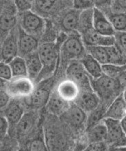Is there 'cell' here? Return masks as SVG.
Returning <instances> with one entry per match:
<instances>
[{
  "label": "cell",
  "mask_w": 126,
  "mask_h": 151,
  "mask_svg": "<svg viewBox=\"0 0 126 151\" xmlns=\"http://www.w3.org/2000/svg\"><path fill=\"white\" fill-rule=\"evenodd\" d=\"M108 17L116 32H126V12L102 10Z\"/></svg>",
  "instance_id": "obj_26"
},
{
  "label": "cell",
  "mask_w": 126,
  "mask_h": 151,
  "mask_svg": "<svg viewBox=\"0 0 126 151\" xmlns=\"http://www.w3.org/2000/svg\"><path fill=\"white\" fill-rule=\"evenodd\" d=\"M9 122L5 116H1V124H0V132H1V138H4L8 133V127H9Z\"/></svg>",
  "instance_id": "obj_39"
},
{
  "label": "cell",
  "mask_w": 126,
  "mask_h": 151,
  "mask_svg": "<svg viewBox=\"0 0 126 151\" xmlns=\"http://www.w3.org/2000/svg\"><path fill=\"white\" fill-rule=\"evenodd\" d=\"M24 115V108L16 102L8 104V106L4 108V115L9 123L12 124H16Z\"/></svg>",
  "instance_id": "obj_27"
},
{
  "label": "cell",
  "mask_w": 126,
  "mask_h": 151,
  "mask_svg": "<svg viewBox=\"0 0 126 151\" xmlns=\"http://www.w3.org/2000/svg\"><path fill=\"white\" fill-rule=\"evenodd\" d=\"M45 142L48 150L62 149L65 144L64 137L53 131H47L45 134Z\"/></svg>",
  "instance_id": "obj_30"
},
{
  "label": "cell",
  "mask_w": 126,
  "mask_h": 151,
  "mask_svg": "<svg viewBox=\"0 0 126 151\" xmlns=\"http://www.w3.org/2000/svg\"><path fill=\"white\" fill-rule=\"evenodd\" d=\"M88 139L90 143L106 141L107 128L104 120L88 129Z\"/></svg>",
  "instance_id": "obj_25"
},
{
  "label": "cell",
  "mask_w": 126,
  "mask_h": 151,
  "mask_svg": "<svg viewBox=\"0 0 126 151\" xmlns=\"http://www.w3.org/2000/svg\"><path fill=\"white\" fill-rule=\"evenodd\" d=\"M0 76L2 81H9L13 78L12 72L9 63L1 61V74Z\"/></svg>",
  "instance_id": "obj_34"
},
{
  "label": "cell",
  "mask_w": 126,
  "mask_h": 151,
  "mask_svg": "<svg viewBox=\"0 0 126 151\" xmlns=\"http://www.w3.org/2000/svg\"><path fill=\"white\" fill-rule=\"evenodd\" d=\"M93 27L98 33L105 36H114L116 32L106 13L95 7H93Z\"/></svg>",
  "instance_id": "obj_12"
},
{
  "label": "cell",
  "mask_w": 126,
  "mask_h": 151,
  "mask_svg": "<svg viewBox=\"0 0 126 151\" xmlns=\"http://www.w3.org/2000/svg\"><path fill=\"white\" fill-rule=\"evenodd\" d=\"M86 48L102 65H120L124 60L123 52L116 43L109 46H86Z\"/></svg>",
  "instance_id": "obj_4"
},
{
  "label": "cell",
  "mask_w": 126,
  "mask_h": 151,
  "mask_svg": "<svg viewBox=\"0 0 126 151\" xmlns=\"http://www.w3.org/2000/svg\"><path fill=\"white\" fill-rule=\"evenodd\" d=\"M27 148L30 150H47V146L45 140L42 138H37L28 142Z\"/></svg>",
  "instance_id": "obj_33"
},
{
  "label": "cell",
  "mask_w": 126,
  "mask_h": 151,
  "mask_svg": "<svg viewBox=\"0 0 126 151\" xmlns=\"http://www.w3.org/2000/svg\"><path fill=\"white\" fill-rule=\"evenodd\" d=\"M122 95H123V98H124V99H125V102H126V86L125 87L124 89H123V93H122Z\"/></svg>",
  "instance_id": "obj_43"
},
{
  "label": "cell",
  "mask_w": 126,
  "mask_h": 151,
  "mask_svg": "<svg viewBox=\"0 0 126 151\" xmlns=\"http://www.w3.org/2000/svg\"><path fill=\"white\" fill-rule=\"evenodd\" d=\"M47 105L49 112L54 115H62L70 106L69 102L62 98L58 92L50 96Z\"/></svg>",
  "instance_id": "obj_22"
},
{
  "label": "cell",
  "mask_w": 126,
  "mask_h": 151,
  "mask_svg": "<svg viewBox=\"0 0 126 151\" xmlns=\"http://www.w3.org/2000/svg\"><path fill=\"white\" fill-rule=\"evenodd\" d=\"M73 0H34V12L45 17H50L64 9Z\"/></svg>",
  "instance_id": "obj_8"
},
{
  "label": "cell",
  "mask_w": 126,
  "mask_h": 151,
  "mask_svg": "<svg viewBox=\"0 0 126 151\" xmlns=\"http://www.w3.org/2000/svg\"><path fill=\"white\" fill-rule=\"evenodd\" d=\"M18 12L16 6L6 2L2 6L1 15V36L3 38L4 35H7L12 29L16 27V23L18 22V16L16 15Z\"/></svg>",
  "instance_id": "obj_10"
},
{
  "label": "cell",
  "mask_w": 126,
  "mask_h": 151,
  "mask_svg": "<svg viewBox=\"0 0 126 151\" xmlns=\"http://www.w3.org/2000/svg\"><path fill=\"white\" fill-rule=\"evenodd\" d=\"M114 36L116 44L126 56V32H116Z\"/></svg>",
  "instance_id": "obj_35"
},
{
  "label": "cell",
  "mask_w": 126,
  "mask_h": 151,
  "mask_svg": "<svg viewBox=\"0 0 126 151\" xmlns=\"http://www.w3.org/2000/svg\"><path fill=\"white\" fill-rule=\"evenodd\" d=\"M79 90L80 89L79 87L74 82L71 80L67 79L60 84L57 92L62 98L71 102L77 99L80 93Z\"/></svg>",
  "instance_id": "obj_23"
},
{
  "label": "cell",
  "mask_w": 126,
  "mask_h": 151,
  "mask_svg": "<svg viewBox=\"0 0 126 151\" xmlns=\"http://www.w3.org/2000/svg\"><path fill=\"white\" fill-rule=\"evenodd\" d=\"M79 61L82 65L84 68L87 71L90 77L93 78H97L104 73L102 70V65L94 58L91 54H86Z\"/></svg>",
  "instance_id": "obj_21"
},
{
  "label": "cell",
  "mask_w": 126,
  "mask_h": 151,
  "mask_svg": "<svg viewBox=\"0 0 126 151\" xmlns=\"http://www.w3.org/2000/svg\"><path fill=\"white\" fill-rule=\"evenodd\" d=\"M62 116L64 120L69 124L75 127H80L84 124H87V115L82 109L77 104H73L70 105L66 111Z\"/></svg>",
  "instance_id": "obj_15"
},
{
  "label": "cell",
  "mask_w": 126,
  "mask_h": 151,
  "mask_svg": "<svg viewBox=\"0 0 126 151\" xmlns=\"http://www.w3.org/2000/svg\"><path fill=\"white\" fill-rule=\"evenodd\" d=\"M49 97V91L47 88H39L34 91L30 95L29 104L34 109H38L47 104Z\"/></svg>",
  "instance_id": "obj_24"
},
{
  "label": "cell",
  "mask_w": 126,
  "mask_h": 151,
  "mask_svg": "<svg viewBox=\"0 0 126 151\" xmlns=\"http://www.w3.org/2000/svg\"><path fill=\"white\" fill-rule=\"evenodd\" d=\"M121 126H122L123 131H124V133L126 135V115L121 120Z\"/></svg>",
  "instance_id": "obj_42"
},
{
  "label": "cell",
  "mask_w": 126,
  "mask_h": 151,
  "mask_svg": "<svg viewBox=\"0 0 126 151\" xmlns=\"http://www.w3.org/2000/svg\"><path fill=\"white\" fill-rule=\"evenodd\" d=\"M67 76L68 79L74 82L82 91H93L91 87L90 76L88 74L80 61L73 63L68 67Z\"/></svg>",
  "instance_id": "obj_7"
},
{
  "label": "cell",
  "mask_w": 126,
  "mask_h": 151,
  "mask_svg": "<svg viewBox=\"0 0 126 151\" xmlns=\"http://www.w3.org/2000/svg\"><path fill=\"white\" fill-rule=\"evenodd\" d=\"M86 46H109L116 43L115 36H105L93 28L81 34Z\"/></svg>",
  "instance_id": "obj_14"
},
{
  "label": "cell",
  "mask_w": 126,
  "mask_h": 151,
  "mask_svg": "<svg viewBox=\"0 0 126 151\" xmlns=\"http://www.w3.org/2000/svg\"><path fill=\"white\" fill-rule=\"evenodd\" d=\"M39 39L24 31L19 26V54L25 57L32 52L37 51L39 48Z\"/></svg>",
  "instance_id": "obj_11"
},
{
  "label": "cell",
  "mask_w": 126,
  "mask_h": 151,
  "mask_svg": "<svg viewBox=\"0 0 126 151\" xmlns=\"http://www.w3.org/2000/svg\"><path fill=\"white\" fill-rule=\"evenodd\" d=\"M24 58L28 70V76L31 80H37L43 70V64L38 50L28 54Z\"/></svg>",
  "instance_id": "obj_20"
},
{
  "label": "cell",
  "mask_w": 126,
  "mask_h": 151,
  "mask_svg": "<svg viewBox=\"0 0 126 151\" xmlns=\"http://www.w3.org/2000/svg\"><path fill=\"white\" fill-rule=\"evenodd\" d=\"M110 8L115 12H126V0H113Z\"/></svg>",
  "instance_id": "obj_37"
},
{
  "label": "cell",
  "mask_w": 126,
  "mask_h": 151,
  "mask_svg": "<svg viewBox=\"0 0 126 151\" xmlns=\"http://www.w3.org/2000/svg\"><path fill=\"white\" fill-rule=\"evenodd\" d=\"M113 0H92L93 7L105 10L111 8Z\"/></svg>",
  "instance_id": "obj_38"
},
{
  "label": "cell",
  "mask_w": 126,
  "mask_h": 151,
  "mask_svg": "<svg viewBox=\"0 0 126 151\" xmlns=\"http://www.w3.org/2000/svg\"><path fill=\"white\" fill-rule=\"evenodd\" d=\"M93 27V8H88L81 11L77 31L79 34L87 32Z\"/></svg>",
  "instance_id": "obj_28"
},
{
  "label": "cell",
  "mask_w": 126,
  "mask_h": 151,
  "mask_svg": "<svg viewBox=\"0 0 126 151\" xmlns=\"http://www.w3.org/2000/svg\"><path fill=\"white\" fill-rule=\"evenodd\" d=\"M75 101L77 105L87 113H91L100 105V97L93 91H82Z\"/></svg>",
  "instance_id": "obj_18"
},
{
  "label": "cell",
  "mask_w": 126,
  "mask_h": 151,
  "mask_svg": "<svg viewBox=\"0 0 126 151\" xmlns=\"http://www.w3.org/2000/svg\"><path fill=\"white\" fill-rule=\"evenodd\" d=\"M14 3L18 13L31 10L34 8V0H14Z\"/></svg>",
  "instance_id": "obj_32"
},
{
  "label": "cell",
  "mask_w": 126,
  "mask_h": 151,
  "mask_svg": "<svg viewBox=\"0 0 126 151\" xmlns=\"http://www.w3.org/2000/svg\"><path fill=\"white\" fill-rule=\"evenodd\" d=\"M37 114L34 111L24 113L16 124V133L19 137H26L32 133L37 124Z\"/></svg>",
  "instance_id": "obj_17"
},
{
  "label": "cell",
  "mask_w": 126,
  "mask_h": 151,
  "mask_svg": "<svg viewBox=\"0 0 126 151\" xmlns=\"http://www.w3.org/2000/svg\"><path fill=\"white\" fill-rule=\"evenodd\" d=\"M10 94L8 93L7 91H5V90L1 89V102H0V104H1V108L3 109L6 106H8V104H9L10 102Z\"/></svg>",
  "instance_id": "obj_40"
},
{
  "label": "cell",
  "mask_w": 126,
  "mask_h": 151,
  "mask_svg": "<svg viewBox=\"0 0 126 151\" xmlns=\"http://www.w3.org/2000/svg\"><path fill=\"white\" fill-rule=\"evenodd\" d=\"M67 34L62 32L58 35L57 40L54 42H43L38 48L40 58L43 64V70L37 78L38 82L49 76L55 70L59 53H60V45L67 37Z\"/></svg>",
  "instance_id": "obj_1"
},
{
  "label": "cell",
  "mask_w": 126,
  "mask_h": 151,
  "mask_svg": "<svg viewBox=\"0 0 126 151\" xmlns=\"http://www.w3.org/2000/svg\"><path fill=\"white\" fill-rule=\"evenodd\" d=\"M126 115V102L122 94L115 98L107 108L104 117L121 121Z\"/></svg>",
  "instance_id": "obj_19"
},
{
  "label": "cell",
  "mask_w": 126,
  "mask_h": 151,
  "mask_svg": "<svg viewBox=\"0 0 126 151\" xmlns=\"http://www.w3.org/2000/svg\"><path fill=\"white\" fill-rule=\"evenodd\" d=\"M28 76L15 77L6 84V90L10 95L14 96H27L31 95L34 91L33 85L30 78Z\"/></svg>",
  "instance_id": "obj_9"
},
{
  "label": "cell",
  "mask_w": 126,
  "mask_h": 151,
  "mask_svg": "<svg viewBox=\"0 0 126 151\" xmlns=\"http://www.w3.org/2000/svg\"><path fill=\"white\" fill-rule=\"evenodd\" d=\"M18 22L23 30L39 39L43 37L47 24L43 17L32 10L19 13Z\"/></svg>",
  "instance_id": "obj_3"
},
{
  "label": "cell",
  "mask_w": 126,
  "mask_h": 151,
  "mask_svg": "<svg viewBox=\"0 0 126 151\" xmlns=\"http://www.w3.org/2000/svg\"><path fill=\"white\" fill-rule=\"evenodd\" d=\"M82 10L73 8L68 9L61 14L58 21V25L62 32L69 34L77 30Z\"/></svg>",
  "instance_id": "obj_13"
},
{
  "label": "cell",
  "mask_w": 126,
  "mask_h": 151,
  "mask_svg": "<svg viewBox=\"0 0 126 151\" xmlns=\"http://www.w3.org/2000/svg\"><path fill=\"white\" fill-rule=\"evenodd\" d=\"M87 48L78 31L67 34L60 45V54L65 59H79L85 55Z\"/></svg>",
  "instance_id": "obj_2"
},
{
  "label": "cell",
  "mask_w": 126,
  "mask_h": 151,
  "mask_svg": "<svg viewBox=\"0 0 126 151\" xmlns=\"http://www.w3.org/2000/svg\"><path fill=\"white\" fill-rule=\"evenodd\" d=\"M103 73L108 76L116 78L126 72V64L114 65L106 64L102 65Z\"/></svg>",
  "instance_id": "obj_31"
},
{
  "label": "cell",
  "mask_w": 126,
  "mask_h": 151,
  "mask_svg": "<svg viewBox=\"0 0 126 151\" xmlns=\"http://www.w3.org/2000/svg\"><path fill=\"white\" fill-rule=\"evenodd\" d=\"M106 144L104 142H93V143H90V144L85 150H104L106 149Z\"/></svg>",
  "instance_id": "obj_41"
},
{
  "label": "cell",
  "mask_w": 126,
  "mask_h": 151,
  "mask_svg": "<svg viewBox=\"0 0 126 151\" xmlns=\"http://www.w3.org/2000/svg\"><path fill=\"white\" fill-rule=\"evenodd\" d=\"M9 65L11 68L13 78L28 76L26 59L23 56H16L9 63Z\"/></svg>",
  "instance_id": "obj_29"
},
{
  "label": "cell",
  "mask_w": 126,
  "mask_h": 151,
  "mask_svg": "<svg viewBox=\"0 0 126 151\" xmlns=\"http://www.w3.org/2000/svg\"><path fill=\"white\" fill-rule=\"evenodd\" d=\"M73 6L80 10L93 8L92 0H73Z\"/></svg>",
  "instance_id": "obj_36"
},
{
  "label": "cell",
  "mask_w": 126,
  "mask_h": 151,
  "mask_svg": "<svg viewBox=\"0 0 126 151\" xmlns=\"http://www.w3.org/2000/svg\"><path fill=\"white\" fill-rule=\"evenodd\" d=\"M19 25L10 31L2 41L1 47V61L9 63L19 54Z\"/></svg>",
  "instance_id": "obj_6"
},
{
  "label": "cell",
  "mask_w": 126,
  "mask_h": 151,
  "mask_svg": "<svg viewBox=\"0 0 126 151\" xmlns=\"http://www.w3.org/2000/svg\"><path fill=\"white\" fill-rule=\"evenodd\" d=\"M90 78L92 89L101 98L108 99L110 96H114L118 89L119 83L116 79L104 74L97 78H93L91 77Z\"/></svg>",
  "instance_id": "obj_5"
},
{
  "label": "cell",
  "mask_w": 126,
  "mask_h": 151,
  "mask_svg": "<svg viewBox=\"0 0 126 151\" xmlns=\"http://www.w3.org/2000/svg\"><path fill=\"white\" fill-rule=\"evenodd\" d=\"M103 120L107 128V143L114 144L125 136L121 121L108 117H104Z\"/></svg>",
  "instance_id": "obj_16"
}]
</instances>
